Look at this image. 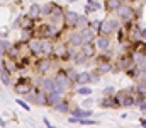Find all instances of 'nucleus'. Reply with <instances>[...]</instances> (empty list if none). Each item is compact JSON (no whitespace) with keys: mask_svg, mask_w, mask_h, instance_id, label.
Wrapping results in <instances>:
<instances>
[{"mask_svg":"<svg viewBox=\"0 0 146 128\" xmlns=\"http://www.w3.org/2000/svg\"><path fill=\"white\" fill-rule=\"evenodd\" d=\"M53 53V43L49 41L48 38H44V40H41V55H51Z\"/></svg>","mask_w":146,"mask_h":128,"instance_id":"9","label":"nucleus"},{"mask_svg":"<svg viewBox=\"0 0 146 128\" xmlns=\"http://www.w3.org/2000/svg\"><path fill=\"white\" fill-rule=\"evenodd\" d=\"M68 44H70L72 48H75V46H82V44H83V41H82V34H80L78 31H73L72 34L68 36Z\"/></svg>","mask_w":146,"mask_h":128,"instance_id":"7","label":"nucleus"},{"mask_svg":"<svg viewBox=\"0 0 146 128\" xmlns=\"http://www.w3.org/2000/svg\"><path fill=\"white\" fill-rule=\"evenodd\" d=\"M33 80H27V77H22L17 84L14 85V90L17 92V94H21V96H27V94H31L33 92Z\"/></svg>","mask_w":146,"mask_h":128,"instance_id":"2","label":"nucleus"},{"mask_svg":"<svg viewBox=\"0 0 146 128\" xmlns=\"http://www.w3.org/2000/svg\"><path fill=\"white\" fill-rule=\"evenodd\" d=\"M66 2H72V3H73V2H78V0H66Z\"/></svg>","mask_w":146,"mask_h":128,"instance_id":"36","label":"nucleus"},{"mask_svg":"<svg viewBox=\"0 0 146 128\" xmlns=\"http://www.w3.org/2000/svg\"><path fill=\"white\" fill-rule=\"evenodd\" d=\"M141 127L145 128L146 127V121H145V116H143V118H141Z\"/></svg>","mask_w":146,"mask_h":128,"instance_id":"34","label":"nucleus"},{"mask_svg":"<svg viewBox=\"0 0 146 128\" xmlns=\"http://www.w3.org/2000/svg\"><path fill=\"white\" fill-rule=\"evenodd\" d=\"M5 125H7V121H5V120H2V118H0V127H5Z\"/></svg>","mask_w":146,"mask_h":128,"instance_id":"33","label":"nucleus"},{"mask_svg":"<svg viewBox=\"0 0 146 128\" xmlns=\"http://www.w3.org/2000/svg\"><path fill=\"white\" fill-rule=\"evenodd\" d=\"M78 123H80V125H87V127L99 125V121H97V120H90V118H78Z\"/></svg>","mask_w":146,"mask_h":128,"instance_id":"26","label":"nucleus"},{"mask_svg":"<svg viewBox=\"0 0 146 128\" xmlns=\"http://www.w3.org/2000/svg\"><path fill=\"white\" fill-rule=\"evenodd\" d=\"M82 41L83 43H92V40L95 38V31H92L90 27H85V29H82Z\"/></svg>","mask_w":146,"mask_h":128,"instance_id":"12","label":"nucleus"},{"mask_svg":"<svg viewBox=\"0 0 146 128\" xmlns=\"http://www.w3.org/2000/svg\"><path fill=\"white\" fill-rule=\"evenodd\" d=\"M53 79V92H56V94H60V96H65L70 89H73V84L70 82V79H68V75L65 74V70H60L54 77H51Z\"/></svg>","mask_w":146,"mask_h":128,"instance_id":"1","label":"nucleus"},{"mask_svg":"<svg viewBox=\"0 0 146 128\" xmlns=\"http://www.w3.org/2000/svg\"><path fill=\"white\" fill-rule=\"evenodd\" d=\"M95 46H97L99 50H102V51H107V48L110 46V40H109V38H106V36H102V38H97Z\"/></svg>","mask_w":146,"mask_h":128,"instance_id":"19","label":"nucleus"},{"mask_svg":"<svg viewBox=\"0 0 146 128\" xmlns=\"http://www.w3.org/2000/svg\"><path fill=\"white\" fill-rule=\"evenodd\" d=\"M53 53L58 56V58H65L66 56V46L65 44H53Z\"/></svg>","mask_w":146,"mask_h":128,"instance_id":"16","label":"nucleus"},{"mask_svg":"<svg viewBox=\"0 0 146 128\" xmlns=\"http://www.w3.org/2000/svg\"><path fill=\"white\" fill-rule=\"evenodd\" d=\"M3 65H5V67H2V68H3V70L9 74V75H10V74H14V72L17 70V62H15V60H10V58H7Z\"/></svg>","mask_w":146,"mask_h":128,"instance_id":"13","label":"nucleus"},{"mask_svg":"<svg viewBox=\"0 0 146 128\" xmlns=\"http://www.w3.org/2000/svg\"><path fill=\"white\" fill-rule=\"evenodd\" d=\"M27 46H29V51H33L34 55H41V40H29Z\"/></svg>","mask_w":146,"mask_h":128,"instance_id":"15","label":"nucleus"},{"mask_svg":"<svg viewBox=\"0 0 146 128\" xmlns=\"http://www.w3.org/2000/svg\"><path fill=\"white\" fill-rule=\"evenodd\" d=\"M63 99V96H60V94H56V92H48V99H46V106H51V108H54L60 101Z\"/></svg>","mask_w":146,"mask_h":128,"instance_id":"8","label":"nucleus"},{"mask_svg":"<svg viewBox=\"0 0 146 128\" xmlns=\"http://www.w3.org/2000/svg\"><path fill=\"white\" fill-rule=\"evenodd\" d=\"M117 90H115V87H112V85H107L104 90H102V96L104 97H114V94H115Z\"/></svg>","mask_w":146,"mask_h":128,"instance_id":"27","label":"nucleus"},{"mask_svg":"<svg viewBox=\"0 0 146 128\" xmlns=\"http://www.w3.org/2000/svg\"><path fill=\"white\" fill-rule=\"evenodd\" d=\"M110 70H114V65L110 63V62H102V63H99L97 65V72L102 75V74H109Z\"/></svg>","mask_w":146,"mask_h":128,"instance_id":"17","label":"nucleus"},{"mask_svg":"<svg viewBox=\"0 0 146 128\" xmlns=\"http://www.w3.org/2000/svg\"><path fill=\"white\" fill-rule=\"evenodd\" d=\"M122 5L121 0H107V10H117Z\"/></svg>","mask_w":146,"mask_h":128,"instance_id":"22","label":"nucleus"},{"mask_svg":"<svg viewBox=\"0 0 146 128\" xmlns=\"http://www.w3.org/2000/svg\"><path fill=\"white\" fill-rule=\"evenodd\" d=\"M17 104H19V106H22V109L31 111V106H29V103H27V101H24V99H21V97H19V99H17Z\"/></svg>","mask_w":146,"mask_h":128,"instance_id":"29","label":"nucleus"},{"mask_svg":"<svg viewBox=\"0 0 146 128\" xmlns=\"http://www.w3.org/2000/svg\"><path fill=\"white\" fill-rule=\"evenodd\" d=\"M82 46H83V48H82V53H83L87 58H92V56L95 55V44H94V43H83Z\"/></svg>","mask_w":146,"mask_h":128,"instance_id":"11","label":"nucleus"},{"mask_svg":"<svg viewBox=\"0 0 146 128\" xmlns=\"http://www.w3.org/2000/svg\"><path fill=\"white\" fill-rule=\"evenodd\" d=\"M0 82H3V85H10V75L3 68L0 70Z\"/></svg>","mask_w":146,"mask_h":128,"instance_id":"28","label":"nucleus"},{"mask_svg":"<svg viewBox=\"0 0 146 128\" xmlns=\"http://www.w3.org/2000/svg\"><path fill=\"white\" fill-rule=\"evenodd\" d=\"M48 128H58V127H54V125H48Z\"/></svg>","mask_w":146,"mask_h":128,"instance_id":"35","label":"nucleus"},{"mask_svg":"<svg viewBox=\"0 0 146 128\" xmlns=\"http://www.w3.org/2000/svg\"><path fill=\"white\" fill-rule=\"evenodd\" d=\"M37 15H41V7L34 3V5H31V9H29V17L33 19V17H37Z\"/></svg>","mask_w":146,"mask_h":128,"instance_id":"23","label":"nucleus"},{"mask_svg":"<svg viewBox=\"0 0 146 128\" xmlns=\"http://www.w3.org/2000/svg\"><path fill=\"white\" fill-rule=\"evenodd\" d=\"M76 19H78V14H75L73 10H66L65 12V22L68 26H75L76 24Z\"/></svg>","mask_w":146,"mask_h":128,"instance_id":"18","label":"nucleus"},{"mask_svg":"<svg viewBox=\"0 0 146 128\" xmlns=\"http://www.w3.org/2000/svg\"><path fill=\"white\" fill-rule=\"evenodd\" d=\"M53 109H54V111H58V113H61V115H68V113H70V109H72V106H70V103L63 97V99H61V101L53 108Z\"/></svg>","mask_w":146,"mask_h":128,"instance_id":"6","label":"nucleus"},{"mask_svg":"<svg viewBox=\"0 0 146 128\" xmlns=\"http://www.w3.org/2000/svg\"><path fill=\"white\" fill-rule=\"evenodd\" d=\"M87 60H88V58H87V56H85V55H83L82 51H78V53H76V56L73 58V62H75L76 65H83V63H85Z\"/></svg>","mask_w":146,"mask_h":128,"instance_id":"25","label":"nucleus"},{"mask_svg":"<svg viewBox=\"0 0 146 128\" xmlns=\"http://www.w3.org/2000/svg\"><path fill=\"white\" fill-rule=\"evenodd\" d=\"M99 27H100V22H99V21H94V22H92V26H90V29H92V31H95V29H99Z\"/></svg>","mask_w":146,"mask_h":128,"instance_id":"30","label":"nucleus"},{"mask_svg":"<svg viewBox=\"0 0 146 128\" xmlns=\"http://www.w3.org/2000/svg\"><path fill=\"white\" fill-rule=\"evenodd\" d=\"M85 12H95L92 5H85Z\"/></svg>","mask_w":146,"mask_h":128,"instance_id":"32","label":"nucleus"},{"mask_svg":"<svg viewBox=\"0 0 146 128\" xmlns=\"http://www.w3.org/2000/svg\"><path fill=\"white\" fill-rule=\"evenodd\" d=\"M51 9H54V3H46L44 7H41V15H51L53 14Z\"/></svg>","mask_w":146,"mask_h":128,"instance_id":"24","label":"nucleus"},{"mask_svg":"<svg viewBox=\"0 0 146 128\" xmlns=\"http://www.w3.org/2000/svg\"><path fill=\"white\" fill-rule=\"evenodd\" d=\"M76 85H88L90 84V72H80L76 75V80H75Z\"/></svg>","mask_w":146,"mask_h":128,"instance_id":"10","label":"nucleus"},{"mask_svg":"<svg viewBox=\"0 0 146 128\" xmlns=\"http://www.w3.org/2000/svg\"><path fill=\"white\" fill-rule=\"evenodd\" d=\"M117 29H119V22L115 19H106L104 22H100V27H99V31L104 34H109V33L117 31Z\"/></svg>","mask_w":146,"mask_h":128,"instance_id":"4","label":"nucleus"},{"mask_svg":"<svg viewBox=\"0 0 146 128\" xmlns=\"http://www.w3.org/2000/svg\"><path fill=\"white\" fill-rule=\"evenodd\" d=\"M115 12H117V15H119L122 21H129V19H133V15H134V10H133V7H129V5H121Z\"/></svg>","mask_w":146,"mask_h":128,"instance_id":"5","label":"nucleus"},{"mask_svg":"<svg viewBox=\"0 0 146 128\" xmlns=\"http://www.w3.org/2000/svg\"><path fill=\"white\" fill-rule=\"evenodd\" d=\"M94 90H92V87L90 85H78L76 89H75V94H78V96H83V97H90V94H92Z\"/></svg>","mask_w":146,"mask_h":128,"instance_id":"14","label":"nucleus"},{"mask_svg":"<svg viewBox=\"0 0 146 128\" xmlns=\"http://www.w3.org/2000/svg\"><path fill=\"white\" fill-rule=\"evenodd\" d=\"M100 108H104V109H109V108H114V109H115L114 99H112V97H102V101H100Z\"/></svg>","mask_w":146,"mask_h":128,"instance_id":"20","label":"nucleus"},{"mask_svg":"<svg viewBox=\"0 0 146 128\" xmlns=\"http://www.w3.org/2000/svg\"><path fill=\"white\" fill-rule=\"evenodd\" d=\"M51 68H53V62H51V58H48V56H44V58H41V60L36 62V72L39 75H42V77H46V74H48Z\"/></svg>","mask_w":146,"mask_h":128,"instance_id":"3","label":"nucleus"},{"mask_svg":"<svg viewBox=\"0 0 146 128\" xmlns=\"http://www.w3.org/2000/svg\"><path fill=\"white\" fill-rule=\"evenodd\" d=\"M76 27H80V29H85V27H88V21H87V17H83V15H78V19H76V24H75Z\"/></svg>","mask_w":146,"mask_h":128,"instance_id":"21","label":"nucleus"},{"mask_svg":"<svg viewBox=\"0 0 146 128\" xmlns=\"http://www.w3.org/2000/svg\"><path fill=\"white\" fill-rule=\"evenodd\" d=\"M90 104H92V99H90V97H87V99L83 101V104H82V106H83V108H88Z\"/></svg>","mask_w":146,"mask_h":128,"instance_id":"31","label":"nucleus"}]
</instances>
